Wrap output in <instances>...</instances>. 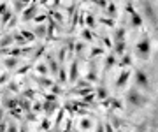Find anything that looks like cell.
Instances as JSON below:
<instances>
[{
  "instance_id": "1",
  "label": "cell",
  "mask_w": 158,
  "mask_h": 132,
  "mask_svg": "<svg viewBox=\"0 0 158 132\" xmlns=\"http://www.w3.org/2000/svg\"><path fill=\"white\" fill-rule=\"evenodd\" d=\"M125 99H127V104L134 106V108H144L146 104H149V97L142 95V93L139 92V88H135V86L128 88V92H127V97Z\"/></svg>"
},
{
  "instance_id": "2",
  "label": "cell",
  "mask_w": 158,
  "mask_h": 132,
  "mask_svg": "<svg viewBox=\"0 0 158 132\" xmlns=\"http://www.w3.org/2000/svg\"><path fill=\"white\" fill-rule=\"evenodd\" d=\"M149 51H151L149 37H148V35L144 34V35L141 37V39L137 40V44H135V53H137V57L141 58V60L148 62V60H149Z\"/></svg>"
},
{
  "instance_id": "3",
  "label": "cell",
  "mask_w": 158,
  "mask_h": 132,
  "mask_svg": "<svg viewBox=\"0 0 158 132\" xmlns=\"http://www.w3.org/2000/svg\"><path fill=\"white\" fill-rule=\"evenodd\" d=\"M134 78H135V88H142V90H148V92L151 90V83H149L146 70L135 69L134 70Z\"/></svg>"
},
{
  "instance_id": "4",
  "label": "cell",
  "mask_w": 158,
  "mask_h": 132,
  "mask_svg": "<svg viewBox=\"0 0 158 132\" xmlns=\"http://www.w3.org/2000/svg\"><path fill=\"white\" fill-rule=\"evenodd\" d=\"M142 6V14L151 21L153 25H156V14H155V6H153L151 0H141Z\"/></svg>"
},
{
  "instance_id": "5",
  "label": "cell",
  "mask_w": 158,
  "mask_h": 132,
  "mask_svg": "<svg viewBox=\"0 0 158 132\" xmlns=\"http://www.w3.org/2000/svg\"><path fill=\"white\" fill-rule=\"evenodd\" d=\"M37 12H39V4L37 2H32L28 7H25V11L21 12V21L25 23H28L30 19H34L37 16Z\"/></svg>"
},
{
  "instance_id": "6",
  "label": "cell",
  "mask_w": 158,
  "mask_h": 132,
  "mask_svg": "<svg viewBox=\"0 0 158 132\" xmlns=\"http://www.w3.org/2000/svg\"><path fill=\"white\" fill-rule=\"evenodd\" d=\"M46 65H48V70H49L51 76H56L58 74V69H60V65H58L56 58L53 57L51 53H48L46 55Z\"/></svg>"
},
{
  "instance_id": "7",
  "label": "cell",
  "mask_w": 158,
  "mask_h": 132,
  "mask_svg": "<svg viewBox=\"0 0 158 132\" xmlns=\"http://www.w3.org/2000/svg\"><path fill=\"white\" fill-rule=\"evenodd\" d=\"M69 81L70 83H76L79 81V62L77 60H72V65H70V72H69Z\"/></svg>"
},
{
  "instance_id": "8",
  "label": "cell",
  "mask_w": 158,
  "mask_h": 132,
  "mask_svg": "<svg viewBox=\"0 0 158 132\" xmlns=\"http://www.w3.org/2000/svg\"><path fill=\"white\" fill-rule=\"evenodd\" d=\"M2 108L4 109H16L18 108V97H9V95H4L2 97Z\"/></svg>"
},
{
  "instance_id": "9",
  "label": "cell",
  "mask_w": 158,
  "mask_h": 132,
  "mask_svg": "<svg viewBox=\"0 0 158 132\" xmlns=\"http://www.w3.org/2000/svg\"><path fill=\"white\" fill-rule=\"evenodd\" d=\"M130 70L128 69H123L121 70V74H119V78H118V81H116V88L118 90H121V88H125V85L128 83V79H130Z\"/></svg>"
},
{
  "instance_id": "10",
  "label": "cell",
  "mask_w": 158,
  "mask_h": 132,
  "mask_svg": "<svg viewBox=\"0 0 158 132\" xmlns=\"http://www.w3.org/2000/svg\"><path fill=\"white\" fill-rule=\"evenodd\" d=\"M88 67H90V70H88V74H86V81H88V83H95L97 81V63H95V60H90Z\"/></svg>"
},
{
  "instance_id": "11",
  "label": "cell",
  "mask_w": 158,
  "mask_h": 132,
  "mask_svg": "<svg viewBox=\"0 0 158 132\" xmlns=\"http://www.w3.org/2000/svg\"><path fill=\"white\" fill-rule=\"evenodd\" d=\"M125 53H127V40L114 42L113 44V55L114 57H119V55H125Z\"/></svg>"
},
{
  "instance_id": "12",
  "label": "cell",
  "mask_w": 158,
  "mask_h": 132,
  "mask_svg": "<svg viewBox=\"0 0 158 132\" xmlns=\"http://www.w3.org/2000/svg\"><path fill=\"white\" fill-rule=\"evenodd\" d=\"M18 65H19V58L16 57H6L4 58V67L9 70H16Z\"/></svg>"
},
{
  "instance_id": "13",
  "label": "cell",
  "mask_w": 158,
  "mask_h": 132,
  "mask_svg": "<svg viewBox=\"0 0 158 132\" xmlns=\"http://www.w3.org/2000/svg\"><path fill=\"white\" fill-rule=\"evenodd\" d=\"M85 51H86V42H76L74 44V53H76V60H83L85 58Z\"/></svg>"
},
{
  "instance_id": "14",
  "label": "cell",
  "mask_w": 158,
  "mask_h": 132,
  "mask_svg": "<svg viewBox=\"0 0 158 132\" xmlns=\"http://www.w3.org/2000/svg\"><path fill=\"white\" fill-rule=\"evenodd\" d=\"M56 109H58V100H56V102H44V104H42V111H44L48 116H51Z\"/></svg>"
},
{
  "instance_id": "15",
  "label": "cell",
  "mask_w": 158,
  "mask_h": 132,
  "mask_svg": "<svg viewBox=\"0 0 158 132\" xmlns=\"http://www.w3.org/2000/svg\"><path fill=\"white\" fill-rule=\"evenodd\" d=\"M12 42H14L12 34H4L2 37H0V49H6V48H9Z\"/></svg>"
},
{
  "instance_id": "16",
  "label": "cell",
  "mask_w": 158,
  "mask_h": 132,
  "mask_svg": "<svg viewBox=\"0 0 158 132\" xmlns=\"http://www.w3.org/2000/svg\"><path fill=\"white\" fill-rule=\"evenodd\" d=\"M32 34L35 35V39H44V37H46V25L44 23H39L34 30H32Z\"/></svg>"
},
{
  "instance_id": "17",
  "label": "cell",
  "mask_w": 158,
  "mask_h": 132,
  "mask_svg": "<svg viewBox=\"0 0 158 132\" xmlns=\"http://www.w3.org/2000/svg\"><path fill=\"white\" fill-rule=\"evenodd\" d=\"M34 81H37L40 86H44V88H51V86L55 85V81L49 79V78H42V76H34Z\"/></svg>"
},
{
  "instance_id": "18",
  "label": "cell",
  "mask_w": 158,
  "mask_h": 132,
  "mask_svg": "<svg viewBox=\"0 0 158 132\" xmlns=\"http://www.w3.org/2000/svg\"><path fill=\"white\" fill-rule=\"evenodd\" d=\"M93 93L97 95L98 100H106V99L109 97V92H107V88H106V86H98V88H95Z\"/></svg>"
},
{
  "instance_id": "19",
  "label": "cell",
  "mask_w": 158,
  "mask_h": 132,
  "mask_svg": "<svg viewBox=\"0 0 158 132\" xmlns=\"http://www.w3.org/2000/svg\"><path fill=\"white\" fill-rule=\"evenodd\" d=\"M18 108L21 109V111H30L32 109V104H30V100L28 99H25V97H18Z\"/></svg>"
},
{
  "instance_id": "20",
  "label": "cell",
  "mask_w": 158,
  "mask_h": 132,
  "mask_svg": "<svg viewBox=\"0 0 158 132\" xmlns=\"http://www.w3.org/2000/svg\"><path fill=\"white\" fill-rule=\"evenodd\" d=\"M32 53H34V57H32V63H34V62H37V60H39V58L46 53V44H40V46L34 48V51H32Z\"/></svg>"
},
{
  "instance_id": "21",
  "label": "cell",
  "mask_w": 158,
  "mask_h": 132,
  "mask_svg": "<svg viewBox=\"0 0 158 132\" xmlns=\"http://www.w3.org/2000/svg\"><path fill=\"white\" fill-rule=\"evenodd\" d=\"M125 34H127V28L119 27V28L114 30L113 34V42H119V40H125Z\"/></svg>"
},
{
  "instance_id": "22",
  "label": "cell",
  "mask_w": 158,
  "mask_h": 132,
  "mask_svg": "<svg viewBox=\"0 0 158 132\" xmlns=\"http://www.w3.org/2000/svg\"><path fill=\"white\" fill-rule=\"evenodd\" d=\"M14 16V14H12V11H9V9H7L6 12H4V14H2V21H0V30H4L7 27V23H9V21H11V18Z\"/></svg>"
},
{
  "instance_id": "23",
  "label": "cell",
  "mask_w": 158,
  "mask_h": 132,
  "mask_svg": "<svg viewBox=\"0 0 158 132\" xmlns=\"http://www.w3.org/2000/svg\"><path fill=\"white\" fill-rule=\"evenodd\" d=\"M116 63H118V57H114L113 53H109V57L106 58V72L113 69V67L116 65Z\"/></svg>"
},
{
  "instance_id": "24",
  "label": "cell",
  "mask_w": 158,
  "mask_h": 132,
  "mask_svg": "<svg viewBox=\"0 0 158 132\" xmlns=\"http://www.w3.org/2000/svg\"><path fill=\"white\" fill-rule=\"evenodd\" d=\"M58 83L56 85H63V83H67L69 78H67V70H65V67L63 65H60V69H58Z\"/></svg>"
},
{
  "instance_id": "25",
  "label": "cell",
  "mask_w": 158,
  "mask_h": 132,
  "mask_svg": "<svg viewBox=\"0 0 158 132\" xmlns=\"http://www.w3.org/2000/svg\"><path fill=\"white\" fill-rule=\"evenodd\" d=\"M130 23H132V27H134V28H139V27H142V14H139V12H134V14H132V19H130Z\"/></svg>"
},
{
  "instance_id": "26",
  "label": "cell",
  "mask_w": 158,
  "mask_h": 132,
  "mask_svg": "<svg viewBox=\"0 0 158 132\" xmlns=\"http://www.w3.org/2000/svg\"><path fill=\"white\" fill-rule=\"evenodd\" d=\"M102 55H104V46H95V48H91L88 58L90 60H95V57H102Z\"/></svg>"
},
{
  "instance_id": "27",
  "label": "cell",
  "mask_w": 158,
  "mask_h": 132,
  "mask_svg": "<svg viewBox=\"0 0 158 132\" xmlns=\"http://www.w3.org/2000/svg\"><path fill=\"white\" fill-rule=\"evenodd\" d=\"M118 63H119V67H123V69L130 67V65H132V57H130V53L121 55V62H118Z\"/></svg>"
},
{
  "instance_id": "28",
  "label": "cell",
  "mask_w": 158,
  "mask_h": 132,
  "mask_svg": "<svg viewBox=\"0 0 158 132\" xmlns=\"http://www.w3.org/2000/svg\"><path fill=\"white\" fill-rule=\"evenodd\" d=\"M109 123H111V127H113V129H116V130H121V125H123L125 121L119 120L116 115H111V121H109Z\"/></svg>"
},
{
  "instance_id": "29",
  "label": "cell",
  "mask_w": 158,
  "mask_h": 132,
  "mask_svg": "<svg viewBox=\"0 0 158 132\" xmlns=\"http://www.w3.org/2000/svg\"><path fill=\"white\" fill-rule=\"evenodd\" d=\"M83 21L86 23V27L90 30L97 27V21H95V18H93V14H85V19H83Z\"/></svg>"
},
{
  "instance_id": "30",
  "label": "cell",
  "mask_w": 158,
  "mask_h": 132,
  "mask_svg": "<svg viewBox=\"0 0 158 132\" xmlns=\"http://www.w3.org/2000/svg\"><path fill=\"white\" fill-rule=\"evenodd\" d=\"M81 35H83V39H85L86 42H93V40L97 39V37H95V35H93V32H91L90 28H85V30H83V34H81Z\"/></svg>"
},
{
  "instance_id": "31",
  "label": "cell",
  "mask_w": 158,
  "mask_h": 132,
  "mask_svg": "<svg viewBox=\"0 0 158 132\" xmlns=\"http://www.w3.org/2000/svg\"><path fill=\"white\" fill-rule=\"evenodd\" d=\"M12 39H14V42H16L18 46H27V44H28L21 34H12Z\"/></svg>"
},
{
  "instance_id": "32",
  "label": "cell",
  "mask_w": 158,
  "mask_h": 132,
  "mask_svg": "<svg viewBox=\"0 0 158 132\" xmlns=\"http://www.w3.org/2000/svg\"><path fill=\"white\" fill-rule=\"evenodd\" d=\"M35 69H37L39 76H46L48 72H49V70H48V65H46V62H39V63H37V67H35Z\"/></svg>"
},
{
  "instance_id": "33",
  "label": "cell",
  "mask_w": 158,
  "mask_h": 132,
  "mask_svg": "<svg viewBox=\"0 0 158 132\" xmlns=\"http://www.w3.org/2000/svg\"><path fill=\"white\" fill-rule=\"evenodd\" d=\"M27 6H28V4H23V2H18V0H14V14H19V12H23Z\"/></svg>"
},
{
  "instance_id": "34",
  "label": "cell",
  "mask_w": 158,
  "mask_h": 132,
  "mask_svg": "<svg viewBox=\"0 0 158 132\" xmlns=\"http://www.w3.org/2000/svg\"><path fill=\"white\" fill-rule=\"evenodd\" d=\"M19 34L23 35V37H25V40H27V42H32V40H35V35L32 34V32H30V30H21V32H19Z\"/></svg>"
},
{
  "instance_id": "35",
  "label": "cell",
  "mask_w": 158,
  "mask_h": 132,
  "mask_svg": "<svg viewBox=\"0 0 158 132\" xmlns=\"http://www.w3.org/2000/svg\"><path fill=\"white\" fill-rule=\"evenodd\" d=\"M63 116H65V109H60V111H58V116H56V120H55V125L53 127H58V129H60V125H62V121H63Z\"/></svg>"
},
{
  "instance_id": "36",
  "label": "cell",
  "mask_w": 158,
  "mask_h": 132,
  "mask_svg": "<svg viewBox=\"0 0 158 132\" xmlns=\"http://www.w3.org/2000/svg\"><path fill=\"white\" fill-rule=\"evenodd\" d=\"M65 57H67V49L65 48H60V51H58V65H63V62H65Z\"/></svg>"
},
{
  "instance_id": "37",
  "label": "cell",
  "mask_w": 158,
  "mask_h": 132,
  "mask_svg": "<svg viewBox=\"0 0 158 132\" xmlns=\"http://www.w3.org/2000/svg\"><path fill=\"white\" fill-rule=\"evenodd\" d=\"M90 127H91V121L88 120V118H83V120L79 121V130H81V132H83V130H88Z\"/></svg>"
},
{
  "instance_id": "38",
  "label": "cell",
  "mask_w": 158,
  "mask_h": 132,
  "mask_svg": "<svg viewBox=\"0 0 158 132\" xmlns=\"http://www.w3.org/2000/svg\"><path fill=\"white\" fill-rule=\"evenodd\" d=\"M21 97H25V99H28V100H32V99L35 97V92L28 88V90H25V92L21 93Z\"/></svg>"
},
{
  "instance_id": "39",
  "label": "cell",
  "mask_w": 158,
  "mask_h": 132,
  "mask_svg": "<svg viewBox=\"0 0 158 132\" xmlns=\"http://www.w3.org/2000/svg\"><path fill=\"white\" fill-rule=\"evenodd\" d=\"M106 9H107V12H109L113 18L116 16V12H118V9H116V6H114L113 2H111V4H107V7H106Z\"/></svg>"
},
{
  "instance_id": "40",
  "label": "cell",
  "mask_w": 158,
  "mask_h": 132,
  "mask_svg": "<svg viewBox=\"0 0 158 132\" xmlns=\"http://www.w3.org/2000/svg\"><path fill=\"white\" fill-rule=\"evenodd\" d=\"M25 118H27V121H35L37 120V115H35V111H27Z\"/></svg>"
},
{
  "instance_id": "41",
  "label": "cell",
  "mask_w": 158,
  "mask_h": 132,
  "mask_svg": "<svg viewBox=\"0 0 158 132\" xmlns=\"http://www.w3.org/2000/svg\"><path fill=\"white\" fill-rule=\"evenodd\" d=\"M6 132H18V125L14 123V121H11V120H9V125H7Z\"/></svg>"
},
{
  "instance_id": "42",
  "label": "cell",
  "mask_w": 158,
  "mask_h": 132,
  "mask_svg": "<svg viewBox=\"0 0 158 132\" xmlns=\"http://www.w3.org/2000/svg\"><path fill=\"white\" fill-rule=\"evenodd\" d=\"M100 39H102V42H104V44H106V48H113V40L109 39L107 35H102Z\"/></svg>"
},
{
  "instance_id": "43",
  "label": "cell",
  "mask_w": 158,
  "mask_h": 132,
  "mask_svg": "<svg viewBox=\"0 0 158 132\" xmlns=\"http://www.w3.org/2000/svg\"><path fill=\"white\" fill-rule=\"evenodd\" d=\"M40 129H42L44 132H48V130L51 129V121L48 120V118H44V121H42V125H40Z\"/></svg>"
},
{
  "instance_id": "44",
  "label": "cell",
  "mask_w": 158,
  "mask_h": 132,
  "mask_svg": "<svg viewBox=\"0 0 158 132\" xmlns=\"http://www.w3.org/2000/svg\"><path fill=\"white\" fill-rule=\"evenodd\" d=\"M7 81H11V74H2L0 72V85H6Z\"/></svg>"
},
{
  "instance_id": "45",
  "label": "cell",
  "mask_w": 158,
  "mask_h": 132,
  "mask_svg": "<svg viewBox=\"0 0 158 132\" xmlns=\"http://www.w3.org/2000/svg\"><path fill=\"white\" fill-rule=\"evenodd\" d=\"M46 19H48V14H37L34 18V21H37V23H44Z\"/></svg>"
},
{
  "instance_id": "46",
  "label": "cell",
  "mask_w": 158,
  "mask_h": 132,
  "mask_svg": "<svg viewBox=\"0 0 158 132\" xmlns=\"http://www.w3.org/2000/svg\"><path fill=\"white\" fill-rule=\"evenodd\" d=\"M125 11L128 12L130 16H132V14H134V12H137L135 9H134V6H132V2H127V6H125Z\"/></svg>"
},
{
  "instance_id": "47",
  "label": "cell",
  "mask_w": 158,
  "mask_h": 132,
  "mask_svg": "<svg viewBox=\"0 0 158 132\" xmlns=\"http://www.w3.org/2000/svg\"><path fill=\"white\" fill-rule=\"evenodd\" d=\"M51 92H53V95H60V93H62V88H60V85H56V83H55V85L51 86Z\"/></svg>"
},
{
  "instance_id": "48",
  "label": "cell",
  "mask_w": 158,
  "mask_h": 132,
  "mask_svg": "<svg viewBox=\"0 0 158 132\" xmlns=\"http://www.w3.org/2000/svg\"><path fill=\"white\" fill-rule=\"evenodd\" d=\"M100 23L107 25V27H114V21L113 19H107V18H100Z\"/></svg>"
},
{
  "instance_id": "49",
  "label": "cell",
  "mask_w": 158,
  "mask_h": 132,
  "mask_svg": "<svg viewBox=\"0 0 158 132\" xmlns=\"http://www.w3.org/2000/svg\"><path fill=\"white\" fill-rule=\"evenodd\" d=\"M95 132H104V121H102V120L97 121V125H95Z\"/></svg>"
},
{
  "instance_id": "50",
  "label": "cell",
  "mask_w": 158,
  "mask_h": 132,
  "mask_svg": "<svg viewBox=\"0 0 158 132\" xmlns=\"http://www.w3.org/2000/svg\"><path fill=\"white\" fill-rule=\"evenodd\" d=\"M18 132H28V125H27V121H23L21 127H18Z\"/></svg>"
},
{
  "instance_id": "51",
  "label": "cell",
  "mask_w": 158,
  "mask_h": 132,
  "mask_svg": "<svg viewBox=\"0 0 158 132\" xmlns=\"http://www.w3.org/2000/svg\"><path fill=\"white\" fill-rule=\"evenodd\" d=\"M104 132H114V129L111 127V123H109V121H106V123H104Z\"/></svg>"
},
{
  "instance_id": "52",
  "label": "cell",
  "mask_w": 158,
  "mask_h": 132,
  "mask_svg": "<svg viewBox=\"0 0 158 132\" xmlns=\"http://www.w3.org/2000/svg\"><path fill=\"white\" fill-rule=\"evenodd\" d=\"M6 11H7V4H4V2H2V4H0V16H2Z\"/></svg>"
},
{
  "instance_id": "53",
  "label": "cell",
  "mask_w": 158,
  "mask_h": 132,
  "mask_svg": "<svg viewBox=\"0 0 158 132\" xmlns=\"http://www.w3.org/2000/svg\"><path fill=\"white\" fill-rule=\"evenodd\" d=\"M16 21H18V19H16V16H12V18H11V21H9L7 25H9V27H14V25H16Z\"/></svg>"
},
{
  "instance_id": "54",
  "label": "cell",
  "mask_w": 158,
  "mask_h": 132,
  "mask_svg": "<svg viewBox=\"0 0 158 132\" xmlns=\"http://www.w3.org/2000/svg\"><path fill=\"white\" fill-rule=\"evenodd\" d=\"M4 113H6V109H4V108H0V121L4 120Z\"/></svg>"
},
{
  "instance_id": "55",
  "label": "cell",
  "mask_w": 158,
  "mask_h": 132,
  "mask_svg": "<svg viewBox=\"0 0 158 132\" xmlns=\"http://www.w3.org/2000/svg\"><path fill=\"white\" fill-rule=\"evenodd\" d=\"M48 132H62V130H60L58 127H51V129H49V130H48Z\"/></svg>"
},
{
  "instance_id": "56",
  "label": "cell",
  "mask_w": 158,
  "mask_h": 132,
  "mask_svg": "<svg viewBox=\"0 0 158 132\" xmlns=\"http://www.w3.org/2000/svg\"><path fill=\"white\" fill-rule=\"evenodd\" d=\"M18 2H23V4H28L30 0H18Z\"/></svg>"
},
{
  "instance_id": "57",
  "label": "cell",
  "mask_w": 158,
  "mask_h": 132,
  "mask_svg": "<svg viewBox=\"0 0 158 132\" xmlns=\"http://www.w3.org/2000/svg\"><path fill=\"white\" fill-rule=\"evenodd\" d=\"M46 2H48V0H40V4H46Z\"/></svg>"
},
{
  "instance_id": "58",
  "label": "cell",
  "mask_w": 158,
  "mask_h": 132,
  "mask_svg": "<svg viewBox=\"0 0 158 132\" xmlns=\"http://www.w3.org/2000/svg\"><path fill=\"white\" fill-rule=\"evenodd\" d=\"M2 35H4V34H2V30H0V37H2Z\"/></svg>"
},
{
  "instance_id": "59",
  "label": "cell",
  "mask_w": 158,
  "mask_h": 132,
  "mask_svg": "<svg viewBox=\"0 0 158 132\" xmlns=\"http://www.w3.org/2000/svg\"><path fill=\"white\" fill-rule=\"evenodd\" d=\"M118 132H123V130H118Z\"/></svg>"
},
{
  "instance_id": "60",
  "label": "cell",
  "mask_w": 158,
  "mask_h": 132,
  "mask_svg": "<svg viewBox=\"0 0 158 132\" xmlns=\"http://www.w3.org/2000/svg\"><path fill=\"white\" fill-rule=\"evenodd\" d=\"M0 57H2V55H0Z\"/></svg>"
},
{
  "instance_id": "61",
  "label": "cell",
  "mask_w": 158,
  "mask_h": 132,
  "mask_svg": "<svg viewBox=\"0 0 158 132\" xmlns=\"http://www.w3.org/2000/svg\"><path fill=\"white\" fill-rule=\"evenodd\" d=\"M0 93H2V92H0Z\"/></svg>"
}]
</instances>
